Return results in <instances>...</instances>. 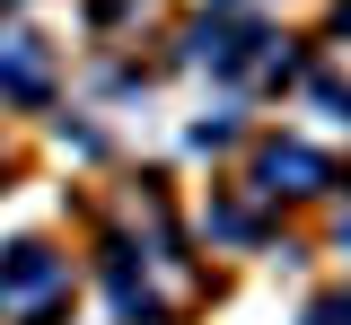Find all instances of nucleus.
Segmentation results:
<instances>
[{
	"mask_svg": "<svg viewBox=\"0 0 351 325\" xmlns=\"http://www.w3.org/2000/svg\"><path fill=\"white\" fill-rule=\"evenodd\" d=\"M255 176H263V193H316V185H334V167H325L316 149H299V141L263 149V158H255Z\"/></svg>",
	"mask_w": 351,
	"mask_h": 325,
	"instance_id": "nucleus-1",
	"label": "nucleus"
},
{
	"mask_svg": "<svg viewBox=\"0 0 351 325\" xmlns=\"http://www.w3.org/2000/svg\"><path fill=\"white\" fill-rule=\"evenodd\" d=\"M334 27H343V36H351V0H343V9H334Z\"/></svg>",
	"mask_w": 351,
	"mask_h": 325,
	"instance_id": "nucleus-4",
	"label": "nucleus"
},
{
	"mask_svg": "<svg viewBox=\"0 0 351 325\" xmlns=\"http://www.w3.org/2000/svg\"><path fill=\"white\" fill-rule=\"evenodd\" d=\"M0 88H9V97H44V53H36V36H0Z\"/></svg>",
	"mask_w": 351,
	"mask_h": 325,
	"instance_id": "nucleus-3",
	"label": "nucleus"
},
{
	"mask_svg": "<svg viewBox=\"0 0 351 325\" xmlns=\"http://www.w3.org/2000/svg\"><path fill=\"white\" fill-rule=\"evenodd\" d=\"M53 281H62V264H53L44 246H9V264H0V290H9V299H44Z\"/></svg>",
	"mask_w": 351,
	"mask_h": 325,
	"instance_id": "nucleus-2",
	"label": "nucleus"
},
{
	"mask_svg": "<svg viewBox=\"0 0 351 325\" xmlns=\"http://www.w3.org/2000/svg\"><path fill=\"white\" fill-rule=\"evenodd\" d=\"M343 237H351V220H343Z\"/></svg>",
	"mask_w": 351,
	"mask_h": 325,
	"instance_id": "nucleus-5",
	"label": "nucleus"
}]
</instances>
